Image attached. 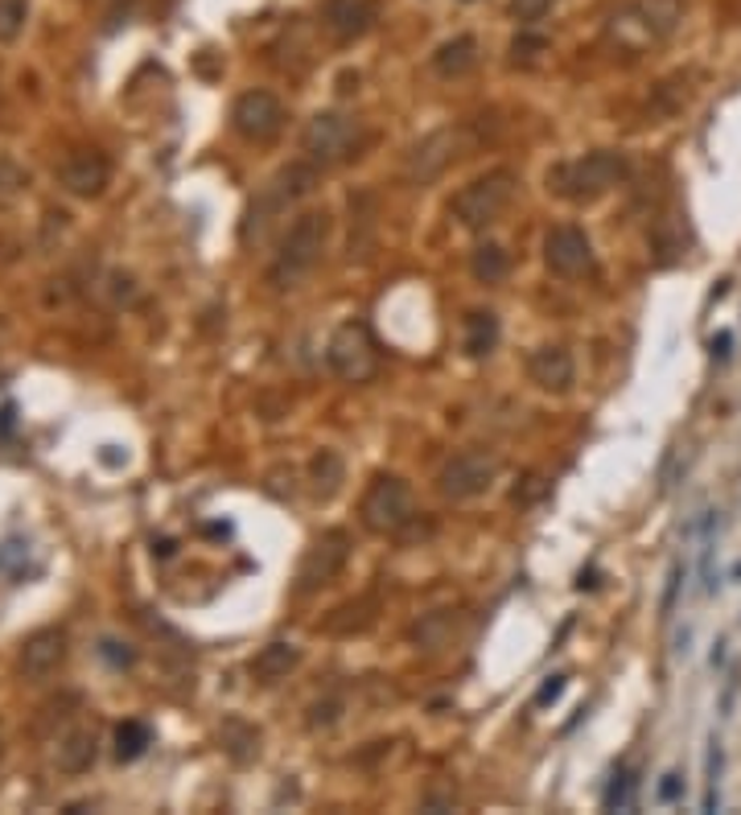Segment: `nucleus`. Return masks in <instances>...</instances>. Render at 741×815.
Segmentation results:
<instances>
[{
  "label": "nucleus",
  "instance_id": "nucleus-1",
  "mask_svg": "<svg viewBox=\"0 0 741 815\" xmlns=\"http://www.w3.org/2000/svg\"><path fill=\"white\" fill-rule=\"evenodd\" d=\"M684 21V0H622L606 17V37L627 54H647L664 46Z\"/></svg>",
  "mask_w": 741,
  "mask_h": 815
},
{
  "label": "nucleus",
  "instance_id": "nucleus-2",
  "mask_svg": "<svg viewBox=\"0 0 741 815\" xmlns=\"http://www.w3.org/2000/svg\"><path fill=\"white\" fill-rule=\"evenodd\" d=\"M326 243H330V210H305L296 215V222L284 231L280 240V252L268 268V284L277 293H289L301 280L314 272L321 256H326Z\"/></svg>",
  "mask_w": 741,
  "mask_h": 815
},
{
  "label": "nucleus",
  "instance_id": "nucleus-3",
  "mask_svg": "<svg viewBox=\"0 0 741 815\" xmlns=\"http://www.w3.org/2000/svg\"><path fill=\"white\" fill-rule=\"evenodd\" d=\"M627 178V153L618 148H597V153H585L576 161H564L548 173V185H552L560 198L569 203H597L602 194H610L614 185Z\"/></svg>",
  "mask_w": 741,
  "mask_h": 815
},
{
  "label": "nucleus",
  "instance_id": "nucleus-4",
  "mask_svg": "<svg viewBox=\"0 0 741 815\" xmlns=\"http://www.w3.org/2000/svg\"><path fill=\"white\" fill-rule=\"evenodd\" d=\"M321 182V166H314L309 157L305 161H293V166H284L272 178V182L264 185L256 194V203H252V210H247V222H243V240L252 243L259 240L264 231H268V222L277 219V215H284L293 203H301L305 194H314V185Z\"/></svg>",
  "mask_w": 741,
  "mask_h": 815
},
{
  "label": "nucleus",
  "instance_id": "nucleus-5",
  "mask_svg": "<svg viewBox=\"0 0 741 815\" xmlns=\"http://www.w3.org/2000/svg\"><path fill=\"white\" fill-rule=\"evenodd\" d=\"M359 515H363V523H367L375 536H404L408 527L421 519V511H416V495H412V486L404 478L375 474L367 495H363Z\"/></svg>",
  "mask_w": 741,
  "mask_h": 815
},
{
  "label": "nucleus",
  "instance_id": "nucleus-6",
  "mask_svg": "<svg viewBox=\"0 0 741 815\" xmlns=\"http://www.w3.org/2000/svg\"><path fill=\"white\" fill-rule=\"evenodd\" d=\"M519 190V178L511 173V169H490V173H482V178H474L470 185H462L458 194H453V219L462 222L465 231H482V227H490V222L502 219V210L511 206V198H515Z\"/></svg>",
  "mask_w": 741,
  "mask_h": 815
},
{
  "label": "nucleus",
  "instance_id": "nucleus-7",
  "mask_svg": "<svg viewBox=\"0 0 741 815\" xmlns=\"http://www.w3.org/2000/svg\"><path fill=\"white\" fill-rule=\"evenodd\" d=\"M359 148H363V124L347 111H317L301 129V153L321 169L351 161Z\"/></svg>",
  "mask_w": 741,
  "mask_h": 815
},
{
  "label": "nucleus",
  "instance_id": "nucleus-8",
  "mask_svg": "<svg viewBox=\"0 0 741 815\" xmlns=\"http://www.w3.org/2000/svg\"><path fill=\"white\" fill-rule=\"evenodd\" d=\"M470 145H474V136H470V129H465V124H453V129L428 132L425 141H416V145L408 148L404 178L412 185L437 182V178H441V173L453 166V161H462L465 153H470Z\"/></svg>",
  "mask_w": 741,
  "mask_h": 815
},
{
  "label": "nucleus",
  "instance_id": "nucleus-9",
  "mask_svg": "<svg viewBox=\"0 0 741 815\" xmlns=\"http://www.w3.org/2000/svg\"><path fill=\"white\" fill-rule=\"evenodd\" d=\"M326 363L342 384H367L379 370V351L375 338L363 321H342L326 342Z\"/></svg>",
  "mask_w": 741,
  "mask_h": 815
},
{
  "label": "nucleus",
  "instance_id": "nucleus-10",
  "mask_svg": "<svg viewBox=\"0 0 741 815\" xmlns=\"http://www.w3.org/2000/svg\"><path fill=\"white\" fill-rule=\"evenodd\" d=\"M499 470H502V462L495 449H462L458 458H449V462L441 465L437 490L453 502L478 499V495H486V490L495 486Z\"/></svg>",
  "mask_w": 741,
  "mask_h": 815
},
{
  "label": "nucleus",
  "instance_id": "nucleus-11",
  "mask_svg": "<svg viewBox=\"0 0 741 815\" xmlns=\"http://www.w3.org/2000/svg\"><path fill=\"white\" fill-rule=\"evenodd\" d=\"M289 111L272 92H243L231 108V129L240 132L247 145H272L284 132Z\"/></svg>",
  "mask_w": 741,
  "mask_h": 815
},
{
  "label": "nucleus",
  "instance_id": "nucleus-12",
  "mask_svg": "<svg viewBox=\"0 0 741 815\" xmlns=\"http://www.w3.org/2000/svg\"><path fill=\"white\" fill-rule=\"evenodd\" d=\"M351 560V536L347 532H321V536L305 548L301 564H296V593H317L321 585H330L333 576L342 573V564Z\"/></svg>",
  "mask_w": 741,
  "mask_h": 815
},
{
  "label": "nucleus",
  "instance_id": "nucleus-13",
  "mask_svg": "<svg viewBox=\"0 0 741 815\" xmlns=\"http://www.w3.org/2000/svg\"><path fill=\"white\" fill-rule=\"evenodd\" d=\"M544 264L552 277L576 280L593 272V243L581 227H552L544 240Z\"/></svg>",
  "mask_w": 741,
  "mask_h": 815
},
{
  "label": "nucleus",
  "instance_id": "nucleus-14",
  "mask_svg": "<svg viewBox=\"0 0 741 815\" xmlns=\"http://www.w3.org/2000/svg\"><path fill=\"white\" fill-rule=\"evenodd\" d=\"M58 182L74 198H95L111 182V161L99 148H74L71 157L62 161V169H58Z\"/></svg>",
  "mask_w": 741,
  "mask_h": 815
},
{
  "label": "nucleus",
  "instance_id": "nucleus-15",
  "mask_svg": "<svg viewBox=\"0 0 741 815\" xmlns=\"http://www.w3.org/2000/svg\"><path fill=\"white\" fill-rule=\"evenodd\" d=\"M62 659H66V630H58V627L37 630V634L25 638V647H21V671H25V680H46V676H54L58 667H62Z\"/></svg>",
  "mask_w": 741,
  "mask_h": 815
},
{
  "label": "nucleus",
  "instance_id": "nucleus-16",
  "mask_svg": "<svg viewBox=\"0 0 741 815\" xmlns=\"http://www.w3.org/2000/svg\"><path fill=\"white\" fill-rule=\"evenodd\" d=\"M527 379H532L539 391L564 396L576 379L573 354L564 351V346H539V351H532V358H527Z\"/></svg>",
  "mask_w": 741,
  "mask_h": 815
},
{
  "label": "nucleus",
  "instance_id": "nucleus-17",
  "mask_svg": "<svg viewBox=\"0 0 741 815\" xmlns=\"http://www.w3.org/2000/svg\"><path fill=\"white\" fill-rule=\"evenodd\" d=\"M379 4L375 0H330L326 4V25L338 41H359L363 34L375 29Z\"/></svg>",
  "mask_w": 741,
  "mask_h": 815
},
{
  "label": "nucleus",
  "instance_id": "nucleus-18",
  "mask_svg": "<svg viewBox=\"0 0 741 815\" xmlns=\"http://www.w3.org/2000/svg\"><path fill=\"white\" fill-rule=\"evenodd\" d=\"M95 754H99V738H95V729H87V725H78V729H71L66 738L58 741V770H66V775H83V770H92L95 766Z\"/></svg>",
  "mask_w": 741,
  "mask_h": 815
},
{
  "label": "nucleus",
  "instance_id": "nucleus-19",
  "mask_svg": "<svg viewBox=\"0 0 741 815\" xmlns=\"http://www.w3.org/2000/svg\"><path fill=\"white\" fill-rule=\"evenodd\" d=\"M474 66H478V41L470 34L449 37V41L437 46V54H433V71L441 74V78H462V74H470Z\"/></svg>",
  "mask_w": 741,
  "mask_h": 815
},
{
  "label": "nucleus",
  "instance_id": "nucleus-20",
  "mask_svg": "<svg viewBox=\"0 0 741 815\" xmlns=\"http://www.w3.org/2000/svg\"><path fill=\"white\" fill-rule=\"evenodd\" d=\"M296 664H301V647H293V643H268V647L252 659V676L264 680V684H272L280 676H289Z\"/></svg>",
  "mask_w": 741,
  "mask_h": 815
},
{
  "label": "nucleus",
  "instance_id": "nucleus-21",
  "mask_svg": "<svg viewBox=\"0 0 741 815\" xmlns=\"http://www.w3.org/2000/svg\"><path fill=\"white\" fill-rule=\"evenodd\" d=\"M495 342H499V317L490 314V309H474V314L465 317V354L470 358H482V354L495 351Z\"/></svg>",
  "mask_w": 741,
  "mask_h": 815
},
{
  "label": "nucleus",
  "instance_id": "nucleus-22",
  "mask_svg": "<svg viewBox=\"0 0 741 815\" xmlns=\"http://www.w3.org/2000/svg\"><path fill=\"white\" fill-rule=\"evenodd\" d=\"M309 478H314L317 499H333L338 486H342V458L333 449H321L314 462H309Z\"/></svg>",
  "mask_w": 741,
  "mask_h": 815
},
{
  "label": "nucleus",
  "instance_id": "nucleus-23",
  "mask_svg": "<svg viewBox=\"0 0 741 815\" xmlns=\"http://www.w3.org/2000/svg\"><path fill=\"white\" fill-rule=\"evenodd\" d=\"M153 745V729L145 721H124L116 725V762H136Z\"/></svg>",
  "mask_w": 741,
  "mask_h": 815
},
{
  "label": "nucleus",
  "instance_id": "nucleus-24",
  "mask_svg": "<svg viewBox=\"0 0 741 815\" xmlns=\"http://www.w3.org/2000/svg\"><path fill=\"white\" fill-rule=\"evenodd\" d=\"M507 268H511V256L502 252L499 243H482L478 252H474V259H470V272H474L482 284H499V280L507 277Z\"/></svg>",
  "mask_w": 741,
  "mask_h": 815
},
{
  "label": "nucleus",
  "instance_id": "nucleus-25",
  "mask_svg": "<svg viewBox=\"0 0 741 815\" xmlns=\"http://www.w3.org/2000/svg\"><path fill=\"white\" fill-rule=\"evenodd\" d=\"M29 21V0H0V41H17Z\"/></svg>",
  "mask_w": 741,
  "mask_h": 815
},
{
  "label": "nucleus",
  "instance_id": "nucleus-26",
  "mask_svg": "<svg viewBox=\"0 0 741 815\" xmlns=\"http://www.w3.org/2000/svg\"><path fill=\"white\" fill-rule=\"evenodd\" d=\"M630 791H634V775H630L627 766L622 770H614V778H610V787H606V812H627L630 807Z\"/></svg>",
  "mask_w": 741,
  "mask_h": 815
},
{
  "label": "nucleus",
  "instance_id": "nucleus-27",
  "mask_svg": "<svg viewBox=\"0 0 741 815\" xmlns=\"http://www.w3.org/2000/svg\"><path fill=\"white\" fill-rule=\"evenodd\" d=\"M548 9H552V0H511V17L519 25H536L548 17Z\"/></svg>",
  "mask_w": 741,
  "mask_h": 815
},
{
  "label": "nucleus",
  "instance_id": "nucleus-28",
  "mask_svg": "<svg viewBox=\"0 0 741 815\" xmlns=\"http://www.w3.org/2000/svg\"><path fill=\"white\" fill-rule=\"evenodd\" d=\"M680 799H684V775H680V770H667V775L659 778V787H655V803L671 807V803H680Z\"/></svg>",
  "mask_w": 741,
  "mask_h": 815
},
{
  "label": "nucleus",
  "instance_id": "nucleus-29",
  "mask_svg": "<svg viewBox=\"0 0 741 815\" xmlns=\"http://www.w3.org/2000/svg\"><path fill=\"white\" fill-rule=\"evenodd\" d=\"M338 717H342V701L326 696L309 708V729H330V725H338Z\"/></svg>",
  "mask_w": 741,
  "mask_h": 815
},
{
  "label": "nucleus",
  "instance_id": "nucleus-30",
  "mask_svg": "<svg viewBox=\"0 0 741 815\" xmlns=\"http://www.w3.org/2000/svg\"><path fill=\"white\" fill-rule=\"evenodd\" d=\"M99 655H104L111 667H132V664H136V650H132L129 643H116V638H104V643H99Z\"/></svg>",
  "mask_w": 741,
  "mask_h": 815
},
{
  "label": "nucleus",
  "instance_id": "nucleus-31",
  "mask_svg": "<svg viewBox=\"0 0 741 815\" xmlns=\"http://www.w3.org/2000/svg\"><path fill=\"white\" fill-rule=\"evenodd\" d=\"M564 684H569V676H548V684L536 692V708H548V704H552L556 696L564 692Z\"/></svg>",
  "mask_w": 741,
  "mask_h": 815
},
{
  "label": "nucleus",
  "instance_id": "nucleus-32",
  "mask_svg": "<svg viewBox=\"0 0 741 815\" xmlns=\"http://www.w3.org/2000/svg\"><path fill=\"white\" fill-rule=\"evenodd\" d=\"M544 46H548L544 37H515V46H511V54H515V58H532V54H536V50H544Z\"/></svg>",
  "mask_w": 741,
  "mask_h": 815
},
{
  "label": "nucleus",
  "instance_id": "nucleus-33",
  "mask_svg": "<svg viewBox=\"0 0 741 815\" xmlns=\"http://www.w3.org/2000/svg\"><path fill=\"white\" fill-rule=\"evenodd\" d=\"M680 576H684V569H680V564H671V576H667V593H664V613H671V606H676V593H680Z\"/></svg>",
  "mask_w": 741,
  "mask_h": 815
},
{
  "label": "nucleus",
  "instance_id": "nucleus-34",
  "mask_svg": "<svg viewBox=\"0 0 741 815\" xmlns=\"http://www.w3.org/2000/svg\"><path fill=\"white\" fill-rule=\"evenodd\" d=\"M13 425H17V408L4 404V408H0V437H4V433H13Z\"/></svg>",
  "mask_w": 741,
  "mask_h": 815
},
{
  "label": "nucleus",
  "instance_id": "nucleus-35",
  "mask_svg": "<svg viewBox=\"0 0 741 815\" xmlns=\"http://www.w3.org/2000/svg\"><path fill=\"white\" fill-rule=\"evenodd\" d=\"M729 346H733V333H717V338H713V354H717V358H729Z\"/></svg>",
  "mask_w": 741,
  "mask_h": 815
},
{
  "label": "nucleus",
  "instance_id": "nucleus-36",
  "mask_svg": "<svg viewBox=\"0 0 741 815\" xmlns=\"http://www.w3.org/2000/svg\"><path fill=\"white\" fill-rule=\"evenodd\" d=\"M0 758H4V738H0Z\"/></svg>",
  "mask_w": 741,
  "mask_h": 815
}]
</instances>
